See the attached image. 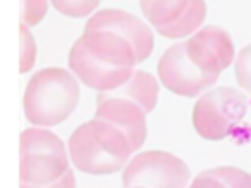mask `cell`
Masks as SVG:
<instances>
[{"mask_svg": "<svg viewBox=\"0 0 251 188\" xmlns=\"http://www.w3.org/2000/svg\"><path fill=\"white\" fill-rule=\"evenodd\" d=\"M133 147L127 135L114 123L92 118L80 123L69 137V157L86 174H112L126 168Z\"/></svg>", "mask_w": 251, "mask_h": 188, "instance_id": "obj_1", "label": "cell"}, {"mask_svg": "<svg viewBox=\"0 0 251 188\" xmlns=\"http://www.w3.org/2000/svg\"><path fill=\"white\" fill-rule=\"evenodd\" d=\"M80 98L78 80L67 69L47 67L35 72L24 92V114L31 125L51 127L65 121Z\"/></svg>", "mask_w": 251, "mask_h": 188, "instance_id": "obj_2", "label": "cell"}, {"mask_svg": "<svg viewBox=\"0 0 251 188\" xmlns=\"http://www.w3.org/2000/svg\"><path fill=\"white\" fill-rule=\"evenodd\" d=\"M69 170V155L59 135L47 127H27L20 135V178L49 184Z\"/></svg>", "mask_w": 251, "mask_h": 188, "instance_id": "obj_3", "label": "cell"}, {"mask_svg": "<svg viewBox=\"0 0 251 188\" xmlns=\"http://www.w3.org/2000/svg\"><path fill=\"white\" fill-rule=\"evenodd\" d=\"M247 98L235 88L220 86L204 92L192 108V125L196 133L208 141L226 139L233 125L243 119Z\"/></svg>", "mask_w": 251, "mask_h": 188, "instance_id": "obj_4", "label": "cell"}, {"mask_svg": "<svg viewBox=\"0 0 251 188\" xmlns=\"http://www.w3.org/2000/svg\"><path fill=\"white\" fill-rule=\"evenodd\" d=\"M190 180L188 164L167 151H141L129 159L122 172L124 188H186Z\"/></svg>", "mask_w": 251, "mask_h": 188, "instance_id": "obj_5", "label": "cell"}, {"mask_svg": "<svg viewBox=\"0 0 251 188\" xmlns=\"http://www.w3.org/2000/svg\"><path fill=\"white\" fill-rule=\"evenodd\" d=\"M157 76L173 94L198 96L206 92L216 80V74H208L198 69L186 55V43H173L165 49L157 63Z\"/></svg>", "mask_w": 251, "mask_h": 188, "instance_id": "obj_6", "label": "cell"}, {"mask_svg": "<svg viewBox=\"0 0 251 188\" xmlns=\"http://www.w3.org/2000/svg\"><path fill=\"white\" fill-rule=\"evenodd\" d=\"M184 43L190 61L208 74L218 76L235 59V47L231 35L218 25H204Z\"/></svg>", "mask_w": 251, "mask_h": 188, "instance_id": "obj_7", "label": "cell"}, {"mask_svg": "<svg viewBox=\"0 0 251 188\" xmlns=\"http://www.w3.org/2000/svg\"><path fill=\"white\" fill-rule=\"evenodd\" d=\"M96 29H108L116 31L122 37H126L131 47L137 53V61H145L153 51V31L147 24H143L133 14L120 10V8H106L100 12H94V16L88 18L84 24V31H96Z\"/></svg>", "mask_w": 251, "mask_h": 188, "instance_id": "obj_8", "label": "cell"}, {"mask_svg": "<svg viewBox=\"0 0 251 188\" xmlns=\"http://www.w3.org/2000/svg\"><path fill=\"white\" fill-rule=\"evenodd\" d=\"M69 67L80 82H84L86 86L98 92L116 90L122 84H126L133 74V69H122L102 63L100 59L90 55L78 39L73 43L69 51Z\"/></svg>", "mask_w": 251, "mask_h": 188, "instance_id": "obj_9", "label": "cell"}, {"mask_svg": "<svg viewBox=\"0 0 251 188\" xmlns=\"http://www.w3.org/2000/svg\"><path fill=\"white\" fill-rule=\"evenodd\" d=\"M145 114L147 112L133 100L120 98V96H106L102 92L96 96L94 118H102V119L114 123L116 127H120L127 135L133 151L141 149V145L145 143V137H147Z\"/></svg>", "mask_w": 251, "mask_h": 188, "instance_id": "obj_10", "label": "cell"}, {"mask_svg": "<svg viewBox=\"0 0 251 188\" xmlns=\"http://www.w3.org/2000/svg\"><path fill=\"white\" fill-rule=\"evenodd\" d=\"M78 41L84 45V49L100 59L102 63H108L112 67H122V69H133L137 61V53L131 47V43L122 37L116 31L108 29H96V31H84Z\"/></svg>", "mask_w": 251, "mask_h": 188, "instance_id": "obj_11", "label": "cell"}, {"mask_svg": "<svg viewBox=\"0 0 251 188\" xmlns=\"http://www.w3.org/2000/svg\"><path fill=\"white\" fill-rule=\"evenodd\" d=\"M102 94L133 100V102L139 104L145 112H151V110L157 106V100H159V82H157V78H155L151 72H147V70H133L131 78H129L126 84H122V86L116 88V90L102 92Z\"/></svg>", "mask_w": 251, "mask_h": 188, "instance_id": "obj_12", "label": "cell"}, {"mask_svg": "<svg viewBox=\"0 0 251 188\" xmlns=\"http://www.w3.org/2000/svg\"><path fill=\"white\" fill-rule=\"evenodd\" d=\"M204 18H206V2L204 0H192L180 18H176L169 25L157 27V33L161 37H167V39H178V37L194 35L200 29V25L204 24Z\"/></svg>", "mask_w": 251, "mask_h": 188, "instance_id": "obj_13", "label": "cell"}, {"mask_svg": "<svg viewBox=\"0 0 251 188\" xmlns=\"http://www.w3.org/2000/svg\"><path fill=\"white\" fill-rule=\"evenodd\" d=\"M192 0H139L141 14L157 29L180 18Z\"/></svg>", "mask_w": 251, "mask_h": 188, "instance_id": "obj_14", "label": "cell"}, {"mask_svg": "<svg viewBox=\"0 0 251 188\" xmlns=\"http://www.w3.org/2000/svg\"><path fill=\"white\" fill-rule=\"evenodd\" d=\"M208 174L220 178L227 188H251V174L237 168V166H216V168H208Z\"/></svg>", "mask_w": 251, "mask_h": 188, "instance_id": "obj_15", "label": "cell"}, {"mask_svg": "<svg viewBox=\"0 0 251 188\" xmlns=\"http://www.w3.org/2000/svg\"><path fill=\"white\" fill-rule=\"evenodd\" d=\"M51 4L63 16L82 18V16H90L98 8L100 0H51Z\"/></svg>", "mask_w": 251, "mask_h": 188, "instance_id": "obj_16", "label": "cell"}, {"mask_svg": "<svg viewBox=\"0 0 251 188\" xmlns=\"http://www.w3.org/2000/svg\"><path fill=\"white\" fill-rule=\"evenodd\" d=\"M20 45H22V49H20V70L27 72L35 65V51L37 49H35V39L29 31V25H25L24 22L20 25Z\"/></svg>", "mask_w": 251, "mask_h": 188, "instance_id": "obj_17", "label": "cell"}, {"mask_svg": "<svg viewBox=\"0 0 251 188\" xmlns=\"http://www.w3.org/2000/svg\"><path fill=\"white\" fill-rule=\"evenodd\" d=\"M235 78L237 84L251 94V43L241 47L235 57Z\"/></svg>", "mask_w": 251, "mask_h": 188, "instance_id": "obj_18", "label": "cell"}, {"mask_svg": "<svg viewBox=\"0 0 251 188\" xmlns=\"http://www.w3.org/2000/svg\"><path fill=\"white\" fill-rule=\"evenodd\" d=\"M47 16V0H22V22L25 25H37Z\"/></svg>", "mask_w": 251, "mask_h": 188, "instance_id": "obj_19", "label": "cell"}, {"mask_svg": "<svg viewBox=\"0 0 251 188\" xmlns=\"http://www.w3.org/2000/svg\"><path fill=\"white\" fill-rule=\"evenodd\" d=\"M20 188H76V178L75 172L69 168L61 178L49 182V184H29V182H22Z\"/></svg>", "mask_w": 251, "mask_h": 188, "instance_id": "obj_20", "label": "cell"}, {"mask_svg": "<svg viewBox=\"0 0 251 188\" xmlns=\"http://www.w3.org/2000/svg\"><path fill=\"white\" fill-rule=\"evenodd\" d=\"M188 188H227L220 178H216V176H212V174H208L206 170L204 172H200L192 182H190V186Z\"/></svg>", "mask_w": 251, "mask_h": 188, "instance_id": "obj_21", "label": "cell"}, {"mask_svg": "<svg viewBox=\"0 0 251 188\" xmlns=\"http://www.w3.org/2000/svg\"><path fill=\"white\" fill-rule=\"evenodd\" d=\"M133 188H143V186H133Z\"/></svg>", "mask_w": 251, "mask_h": 188, "instance_id": "obj_22", "label": "cell"}]
</instances>
